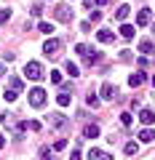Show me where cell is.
Masks as SVG:
<instances>
[{"label": "cell", "instance_id": "6da1fadb", "mask_svg": "<svg viewBox=\"0 0 155 160\" xmlns=\"http://www.w3.org/2000/svg\"><path fill=\"white\" fill-rule=\"evenodd\" d=\"M75 51H78V56H80L83 62H86V67H94V64L99 62V53L94 51V48H88L86 43H78V46H75Z\"/></svg>", "mask_w": 155, "mask_h": 160}, {"label": "cell", "instance_id": "7a4b0ae2", "mask_svg": "<svg viewBox=\"0 0 155 160\" xmlns=\"http://www.w3.org/2000/svg\"><path fill=\"white\" fill-rule=\"evenodd\" d=\"M24 78H27V80H43V78H46L43 64L40 62H27V64H24Z\"/></svg>", "mask_w": 155, "mask_h": 160}, {"label": "cell", "instance_id": "3957f363", "mask_svg": "<svg viewBox=\"0 0 155 160\" xmlns=\"http://www.w3.org/2000/svg\"><path fill=\"white\" fill-rule=\"evenodd\" d=\"M22 93V80L19 78H11V86H6V102H16V96Z\"/></svg>", "mask_w": 155, "mask_h": 160}, {"label": "cell", "instance_id": "277c9868", "mask_svg": "<svg viewBox=\"0 0 155 160\" xmlns=\"http://www.w3.org/2000/svg\"><path fill=\"white\" fill-rule=\"evenodd\" d=\"M43 104H46V91H43V88H32V91H29V107L40 109Z\"/></svg>", "mask_w": 155, "mask_h": 160}, {"label": "cell", "instance_id": "5b68a950", "mask_svg": "<svg viewBox=\"0 0 155 160\" xmlns=\"http://www.w3.org/2000/svg\"><path fill=\"white\" fill-rule=\"evenodd\" d=\"M43 53H46V56H59V53H62V40H56V38L46 40V43H43Z\"/></svg>", "mask_w": 155, "mask_h": 160}, {"label": "cell", "instance_id": "8992f818", "mask_svg": "<svg viewBox=\"0 0 155 160\" xmlns=\"http://www.w3.org/2000/svg\"><path fill=\"white\" fill-rule=\"evenodd\" d=\"M54 16H56V22H72V8L70 6H56L54 8Z\"/></svg>", "mask_w": 155, "mask_h": 160}, {"label": "cell", "instance_id": "52a82bcc", "mask_svg": "<svg viewBox=\"0 0 155 160\" xmlns=\"http://www.w3.org/2000/svg\"><path fill=\"white\" fill-rule=\"evenodd\" d=\"M67 123H70V120L64 118L62 112H51V115H48V126H54V128H64Z\"/></svg>", "mask_w": 155, "mask_h": 160}, {"label": "cell", "instance_id": "ba28073f", "mask_svg": "<svg viewBox=\"0 0 155 160\" xmlns=\"http://www.w3.org/2000/svg\"><path fill=\"white\" fill-rule=\"evenodd\" d=\"M150 22H152V11H150V8H142V11L137 13V27H147Z\"/></svg>", "mask_w": 155, "mask_h": 160}, {"label": "cell", "instance_id": "9c48e42d", "mask_svg": "<svg viewBox=\"0 0 155 160\" xmlns=\"http://www.w3.org/2000/svg\"><path fill=\"white\" fill-rule=\"evenodd\" d=\"M118 96V88L112 83H102V99H115Z\"/></svg>", "mask_w": 155, "mask_h": 160}, {"label": "cell", "instance_id": "30bf717a", "mask_svg": "<svg viewBox=\"0 0 155 160\" xmlns=\"http://www.w3.org/2000/svg\"><path fill=\"white\" fill-rule=\"evenodd\" d=\"M139 120H142V123H144V126H152V123H155V112H152V109H142V112H139Z\"/></svg>", "mask_w": 155, "mask_h": 160}, {"label": "cell", "instance_id": "8fae6325", "mask_svg": "<svg viewBox=\"0 0 155 160\" xmlns=\"http://www.w3.org/2000/svg\"><path fill=\"white\" fill-rule=\"evenodd\" d=\"M144 83V72H134V75H128V86L131 88H139Z\"/></svg>", "mask_w": 155, "mask_h": 160}, {"label": "cell", "instance_id": "7c38bea8", "mask_svg": "<svg viewBox=\"0 0 155 160\" xmlns=\"http://www.w3.org/2000/svg\"><path fill=\"white\" fill-rule=\"evenodd\" d=\"M83 136H86V139H96L99 136V126H96V123H88V126L83 128Z\"/></svg>", "mask_w": 155, "mask_h": 160}, {"label": "cell", "instance_id": "4fadbf2b", "mask_svg": "<svg viewBox=\"0 0 155 160\" xmlns=\"http://www.w3.org/2000/svg\"><path fill=\"white\" fill-rule=\"evenodd\" d=\"M88 160H112V155L102 152V149H91V152H88Z\"/></svg>", "mask_w": 155, "mask_h": 160}, {"label": "cell", "instance_id": "5bb4252c", "mask_svg": "<svg viewBox=\"0 0 155 160\" xmlns=\"http://www.w3.org/2000/svg\"><path fill=\"white\" fill-rule=\"evenodd\" d=\"M128 13H131V6H126V3H123V6H118V11H115V19H118V22H123V19H128Z\"/></svg>", "mask_w": 155, "mask_h": 160}, {"label": "cell", "instance_id": "9a60e30c", "mask_svg": "<svg viewBox=\"0 0 155 160\" xmlns=\"http://www.w3.org/2000/svg\"><path fill=\"white\" fill-rule=\"evenodd\" d=\"M96 38H99V43H112V40H115V32H110V29H99Z\"/></svg>", "mask_w": 155, "mask_h": 160}, {"label": "cell", "instance_id": "2e32d148", "mask_svg": "<svg viewBox=\"0 0 155 160\" xmlns=\"http://www.w3.org/2000/svg\"><path fill=\"white\" fill-rule=\"evenodd\" d=\"M121 38L123 40H131L134 38V27H131V24H121Z\"/></svg>", "mask_w": 155, "mask_h": 160}, {"label": "cell", "instance_id": "e0dca14e", "mask_svg": "<svg viewBox=\"0 0 155 160\" xmlns=\"http://www.w3.org/2000/svg\"><path fill=\"white\" fill-rule=\"evenodd\" d=\"M139 51L144 53V56H147V53H152L155 48H152V40H139Z\"/></svg>", "mask_w": 155, "mask_h": 160}, {"label": "cell", "instance_id": "ac0fdd59", "mask_svg": "<svg viewBox=\"0 0 155 160\" xmlns=\"http://www.w3.org/2000/svg\"><path fill=\"white\" fill-rule=\"evenodd\" d=\"M139 139H142V142H152V139H155V128H144V131H139Z\"/></svg>", "mask_w": 155, "mask_h": 160}, {"label": "cell", "instance_id": "d6986e66", "mask_svg": "<svg viewBox=\"0 0 155 160\" xmlns=\"http://www.w3.org/2000/svg\"><path fill=\"white\" fill-rule=\"evenodd\" d=\"M64 67H67V75H72V78H78V75H80V69H78V64H75L72 59H70V62L64 64Z\"/></svg>", "mask_w": 155, "mask_h": 160}, {"label": "cell", "instance_id": "ffe728a7", "mask_svg": "<svg viewBox=\"0 0 155 160\" xmlns=\"http://www.w3.org/2000/svg\"><path fill=\"white\" fill-rule=\"evenodd\" d=\"M56 102H59V107H67V104L72 102V96H70L67 91H62V93H59V96H56Z\"/></svg>", "mask_w": 155, "mask_h": 160}, {"label": "cell", "instance_id": "44dd1931", "mask_svg": "<svg viewBox=\"0 0 155 160\" xmlns=\"http://www.w3.org/2000/svg\"><path fill=\"white\" fill-rule=\"evenodd\" d=\"M38 32H43V35H51V32H54V24L40 22V24H38Z\"/></svg>", "mask_w": 155, "mask_h": 160}, {"label": "cell", "instance_id": "7402d4cb", "mask_svg": "<svg viewBox=\"0 0 155 160\" xmlns=\"http://www.w3.org/2000/svg\"><path fill=\"white\" fill-rule=\"evenodd\" d=\"M104 3H107V0H83V6H86V8H91V11H94L96 6H104Z\"/></svg>", "mask_w": 155, "mask_h": 160}, {"label": "cell", "instance_id": "603a6c76", "mask_svg": "<svg viewBox=\"0 0 155 160\" xmlns=\"http://www.w3.org/2000/svg\"><path fill=\"white\" fill-rule=\"evenodd\" d=\"M11 19V8H0V24H6Z\"/></svg>", "mask_w": 155, "mask_h": 160}, {"label": "cell", "instance_id": "cb8c5ba5", "mask_svg": "<svg viewBox=\"0 0 155 160\" xmlns=\"http://www.w3.org/2000/svg\"><path fill=\"white\" fill-rule=\"evenodd\" d=\"M121 123H123V126H126V128L131 126V123H134V118H131V112H123V115H121Z\"/></svg>", "mask_w": 155, "mask_h": 160}, {"label": "cell", "instance_id": "d4e9b609", "mask_svg": "<svg viewBox=\"0 0 155 160\" xmlns=\"http://www.w3.org/2000/svg\"><path fill=\"white\" fill-rule=\"evenodd\" d=\"M86 104H88V107H99V99L94 96V93H88V96H86Z\"/></svg>", "mask_w": 155, "mask_h": 160}, {"label": "cell", "instance_id": "484cf974", "mask_svg": "<svg viewBox=\"0 0 155 160\" xmlns=\"http://www.w3.org/2000/svg\"><path fill=\"white\" fill-rule=\"evenodd\" d=\"M137 149H139L137 142H128V144H126V155H137Z\"/></svg>", "mask_w": 155, "mask_h": 160}, {"label": "cell", "instance_id": "4316f807", "mask_svg": "<svg viewBox=\"0 0 155 160\" xmlns=\"http://www.w3.org/2000/svg\"><path fill=\"white\" fill-rule=\"evenodd\" d=\"M27 128H29V131H40V123H38V120H29Z\"/></svg>", "mask_w": 155, "mask_h": 160}, {"label": "cell", "instance_id": "83f0119b", "mask_svg": "<svg viewBox=\"0 0 155 160\" xmlns=\"http://www.w3.org/2000/svg\"><path fill=\"white\" fill-rule=\"evenodd\" d=\"M40 13H43V6H40V3H35V6H32V16H40Z\"/></svg>", "mask_w": 155, "mask_h": 160}, {"label": "cell", "instance_id": "f1b7e54d", "mask_svg": "<svg viewBox=\"0 0 155 160\" xmlns=\"http://www.w3.org/2000/svg\"><path fill=\"white\" fill-rule=\"evenodd\" d=\"M64 147H67V139H59V142L54 144V149H56V152H59V149H64Z\"/></svg>", "mask_w": 155, "mask_h": 160}, {"label": "cell", "instance_id": "f546056e", "mask_svg": "<svg viewBox=\"0 0 155 160\" xmlns=\"http://www.w3.org/2000/svg\"><path fill=\"white\" fill-rule=\"evenodd\" d=\"M91 22H94V24L102 22V11H91Z\"/></svg>", "mask_w": 155, "mask_h": 160}, {"label": "cell", "instance_id": "4dcf8cb0", "mask_svg": "<svg viewBox=\"0 0 155 160\" xmlns=\"http://www.w3.org/2000/svg\"><path fill=\"white\" fill-rule=\"evenodd\" d=\"M51 83H62V75L54 72V69H51Z\"/></svg>", "mask_w": 155, "mask_h": 160}, {"label": "cell", "instance_id": "1f68e13d", "mask_svg": "<svg viewBox=\"0 0 155 160\" xmlns=\"http://www.w3.org/2000/svg\"><path fill=\"white\" fill-rule=\"evenodd\" d=\"M70 160H80V149H78V147L72 149V155H70Z\"/></svg>", "mask_w": 155, "mask_h": 160}, {"label": "cell", "instance_id": "d6a6232c", "mask_svg": "<svg viewBox=\"0 0 155 160\" xmlns=\"http://www.w3.org/2000/svg\"><path fill=\"white\" fill-rule=\"evenodd\" d=\"M3 147H6V139H3V136H0V149H3Z\"/></svg>", "mask_w": 155, "mask_h": 160}, {"label": "cell", "instance_id": "836d02e7", "mask_svg": "<svg viewBox=\"0 0 155 160\" xmlns=\"http://www.w3.org/2000/svg\"><path fill=\"white\" fill-rule=\"evenodd\" d=\"M3 75H6V69H3V64H0V78H3Z\"/></svg>", "mask_w": 155, "mask_h": 160}, {"label": "cell", "instance_id": "e575fe53", "mask_svg": "<svg viewBox=\"0 0 155 160\" xmlns=\"http://www.w3.org/2000/svg\"><path fill=\"white\" fill-rule=\"evenodd\" d=\"M152 86H155V75H152Z\"/></svg>", "mask_w": 155, "mask_h": 160}, {"label": "cell", "instance_id": "d590c367", "mask_svg": "<svg viewBox=\"0 0 155 160\" xmlns=\"http://www.w3.org/2000/svg\"><path fill=\"white\" fill-rule=\"evenodd\" d=\"M152 32H155V24H152Z\"/></svg>", "mask_w": 155, "mask_h": 160}]
</instances>
